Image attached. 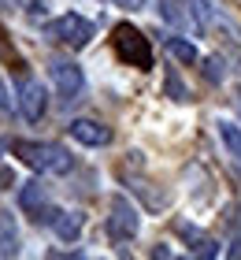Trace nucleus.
Instances as JSON below:
<instances>
[{"label":"nucleus","instance_id":"nucleus-16","mask_svg":"<svg viewBox=\"0 0 241 260\" xmlns=\"http://www.w3.org/2000/svg\"><path fill=\"white\" fill-rule=\"evenodd\" d=\"M189 8H193L197 26H208V22H212V4H208V0H189Z\"/></svg>","mask_w":241,"mask_h":260},{"label":"nucleus","instance_id":"nucleus-14","mask_svg":"<svg viewBox=\"0 0 241 260\" xmlns=\"http://www.w3.org/2000/svg\"><path fill=\"white\" fill-rule=\"evenodd\" d=\"M130 186H134V190L145 197V205H149V208H163V205H167V193H156V190H152V182H137V179H134Z\"/></svg>","mask_w":241,"mask_h":260},{"label":"nucleus","instance_id":"nucleus-11","mask_svg":"<svg viewBox=\"0 0 241 260\" xmlns=\"http://www.w3.org/2000/svg\"><path fill=\"white\" fill-rule=\"evenodd\" d=\"M19 208L30 212V216L38 219V212L45 208V186H41V182H26V186L19 190Z\"/></svg>","mask_w":241,"mask_h":260},{"label":"nucleus","instance_id":"nucleus-10","mask_svg":"<svg viewBox=\"0 0 241 260\" xmlns=\"http://www.w3.org/2000/svg\"><path fill=\"white\" fill-rule=\"evenodd\" d=\"M19 253V227L11 212H0V256H15Z\"/></svg>","mask_w":241,"mask_h":260},{"label":"nucleus","instance_id":"nucleus-17","mask_svg":"<svg viewBox=\"0 0 241 260\" xmlns=\"http://www.w3.org/2000/svg\"><path fill=\"white\" fill-rule=\"evenodd\" d=\"M204 78H208L212 86H215V82H223V60H219V56H212V60H204Z\"/></svg>","mask_w":241,"mask_h":260},{"label":"nucleus","instance_id":"nucleus-9","mask_svg":"<svg viewBox=\"0 0 241 260\" xmlns=\"http://www.w3.org/2000/svg\"><path fill=\"white\" fill-rule=\"evenodd\" d=\"M175 231H178V234H182V238L189 242V249L197 253V256H215V253H219V245H215V242H212L204 231L189 227V223H175Z\"/></svg>","mask_w":241,"mask_h":260},{"label":"nucleus","instance_id":"nucleus-6","mask_svg":"<svg viewBox=\"0 0 241 260\" xmlns=\"http://www.w3.org/2000/svg\"><path fill=\"white\" fill-rule=\"evenodd\" d=\"M38 223H48V227H52L63 242H75L78 234H82V216H78V212H63V208H48L45 205L38 212Z\"/></svg>","mask_w":241,"mask_h":260},{"label":"nucleus","instance_id":"nucleus-19","mask_svg":"<svg viewBox=\"0 0 241 260\" xmlns=\"http://www.w3.org/2000/svg\"><path fill=\"white\" fill-rule=\"evenodd\" d=\"M26 11H30V15H45V11H48V0H26Z\"/></svg>","mask_w":241,"mask_h":260},{"label":"nucleus","instance_id":"nucleus-21","mask_svg":"<svg viewBox=\"0 0 241 260\" xmlns=\"http://www.w3.org/2000/svg\"><path fill=\"white\" fill-rule=\"evenodd\" d=\"M4 186H15V175H11L8 168H0V190H4Z\"/></svg>","mask_w":241,"mask_h":260},{"label":"nucleus","instance_id":"nucleus-3","mask_svg":"<svg viewBox=\"0 0 241 260\" xmlns=\"http://www.w3.org/2000/svg\"><path fill=\"white\" fill-rule=\"evenodd\" d=\"M48 38H56L59 45H67V49H86V45L93 41V22L82 19V15H59L56 22H48Z\"/></svg>","mask_w":241,"mask_h":260},{"label":"nucleus","instance_id":"nucleus-15","mask_svg":"<svg viewBox=\"0 0 241 260\" xmlns=\"http://www.w3.org/2000/svg\"><path fill=\"white\" fill-rule=\"evenodd\" d=\"M163 89H167V97H171V101H189V93H186V86H182V78H178V71H167Z\"/></svg>","mask_w":241,"mask_h":260},{"label":"nucleus","instance_id":"nucleus-7","mask_svg":"<svg viewBox=\"0 0 241 260\" xmlns=\"http://www.w3.org/2000/svg\"><path fill=\"white\" fill-rule=\"evenodd\" d=\"M52 82H56L59 97H63L67 104L78 101L82 89H86V78H82V71H78L75 63H67V60H56V63H52Z\"/></svg>","mask_w":241,"mask_h":260},{"label":"nucleus","instance_id":"nucleus-18","mask_svg":"<svg viewBox=\"0 0 241 260\" xmlns=\"http://www.w3.org/2000/svg\"><path fill=\"white\" fill-rule=\"evenodd\" d=\"M160 15L167 22H182V11H178V0H160Z\"/></svg>","mask_w":241,"mask_h":260},{"label":"nucleus","instance_id":"nucleus-5","mask_svg":"<svg viewBox=\"0 0 241 260\" xmlns=\"http://www.w3.org/2000/svg\"><path fill=\"white\" fill-rule=\"evenodd\" d=\"M19 108H22V115H26L30 123H38L41 115H45V108H48V93H45V86H41V82H33L30 75L19 78Z\"/></svg>","mask_w":241,"mask_h":260},{"label":"nucleus","instance_id":"nucleus-13","mask_svg":"<svg viewBox=\"0 0 241 260\" xmlns=\"http://www.w3.org/2000/svg\"><path fill=\"white\" fill-rule=\"evenodd\" d=\"M167 52H171L175 60H182V63H197V49L182 38H167Z\"/></svg>","mask_w":241,"mask_h":260},{"label":"nucleus","instance_id":"nucleus-2","mask_svg":"<svg viewBox=\"0 0 241 260\" xmlns=\"http://www.w3.org/2000/svg\"><path fill=\"white\" fill-rule=\"evenodd\" d=\"M112 49H115V56L126 67H137V71L152 67V45H149V38H145L137 26H130V22H119V26L112 30Z\"/></svg>","mask_w":241,"mask_h":260},{"label":"nucleus","instance_id":"nucleus-4","mask_svg":"<svg viewBox=\"0 0 241 260\" xmlns=\"http://www.w3.org/2000/svg\"><path fill=\"white\" fill-rule=\"evenodd\" d=\"M137 227H141L137 208L130 205L126 197H112V216H108V238H112V242H130V238H137Z\"/></svg>","mask_w":241,"mask_h":260},{"label":"nucleus","instance_id":"nucleus-12","mask_svg":"<svg viewBox=\"0 0 241 260\" xmlns=\"http://www.w3.org/2000/svg\"><path fill=\"white\" fill-rule=\"evenodd\" d=\"M219 138H223V145L230 149V156H237L241 160V126L237 123H219Z\"/></svg>","mask_w":241,"mask_h":260},{"label":"nucleus","instance_id":"nucleus-22","mask_svg":"<svg viewBox=\"0 0 241 260\" xmlns=\"http://www.w3.org/2000/svg\"><path fill=\"white\" fill-rule=\"evenodd\" d=\"M0 108H8V97H4V86H0Z\"/></svg>","mask_w":241,"mask_h":260},{"label":"nucleus","instance_id":"nucleus-20","mask_svg":"<svg viewBox=\"0 0 241 260\" xmlns=\"http://www.w3.org/2000/svg\"><path fill=\"white\" fill-rule=\"evenodd\" d=\"M115 8H126V11H141L145 8V0H112Z\"/></svg>","mask_w":241,"mask_h":260},{"label":"nucleus","instance_id":"nucleus-8","mask_svg":"<svg viewBox=\"0 0 241 260\" xmlns=\"http://www.w3.org/2000/svg\"><path fill=\"white\" fill-rule=\"evenodd\" d=\"M71 138L82 141V145H108L112 141V130L96 119H75L71 123Z\"/></svg>","mask_w":241,"mask_h":260},{"label":"nucleus","instance_id":"nucleus-1","mask_svg":"<svg viewBox=\"0 0 241 260\" xmlns=\"http://www.w3.org/2000/svg\"><path fill=\"white\" fill-rule=\"evenodd\" d=\"M11 152H15L22 164H30L33 171L67 175L71 168H75L71 152H67L63 145H52V141H26V138H19V141H11Z\"/></svg>","mask_w":241,"mask_h":260}]
</instances>
